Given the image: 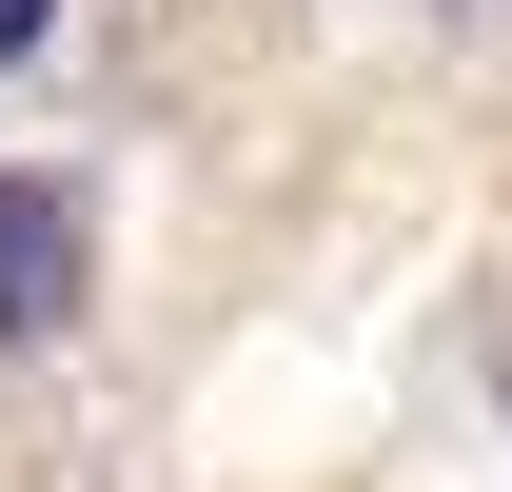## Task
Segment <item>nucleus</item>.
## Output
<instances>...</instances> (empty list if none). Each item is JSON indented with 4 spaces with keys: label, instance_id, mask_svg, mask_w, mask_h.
I'll return each instance as SVG.
<instances>
[{
    "label": "nucleus",
    "instance_id": "nucleus-1",
    "mask_svg": "<svg viewBox=\"0 0 512 492\" xmlns=\"http://www.w3.org/2000/svg\"><path fill=\"white\" fill-rule=\"evenodd\" d=\"M99 296V197L60 158H0V355H60Z\"/></svg>",
    "mask_w": 512,
    "mask_h": 492
},
{
    "label": "nucleus",
    "instance_id": "nucleus-2",
    "mask_svg": "<svg viewBox=\"0 0 512 492\" xmlns=\"http://www.w3.org/2000/svg\"><path fill=\"white\" fill-rule=\"evenodd\" d=\"M40 40H60V0H0V79H20V60H40Z\"/></svg>",
    "mask_w": 512,
    "mask_h": 492
}]
</instances>
